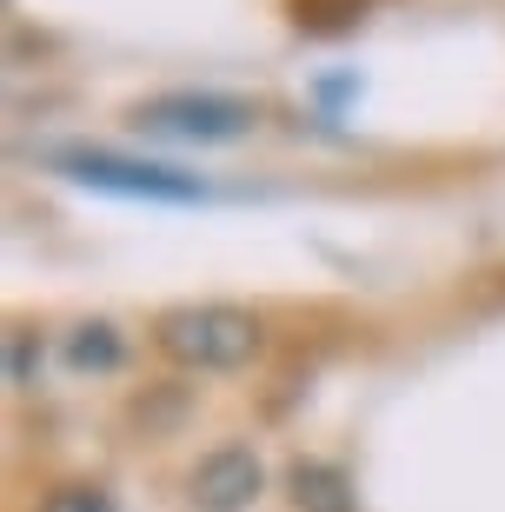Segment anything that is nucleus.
I'll return each instance as SVG.
<instances>
[{
  "mask_svg": "<svg viewBox=\"0 0 505 512\" xmlns=\"http://www.w3.org/2000/svg\"><path fill=\"white\" fill-rule=\"evenodd\" d=\"M153 346L187 373H240L246 360H260L266 326L233 300H187L153 320Z\"/></svg>",
  "mask_w": 505,
  "mask_h": 512,
  "instance_id": "f257e3e1",
  "label": "nucleus"
},
{
  "mask_svg": "<svg viewBox=\"0 0 505 512\" xmlns=\"http://www.w3.org/2000/svg\"><path fill=\"white\" fill-rule=\"evenodd\" d=\"M140 133H167V140H193V147H226L260 127V107L240 94H213V87H180V94H153L133 107Z\"/></svg>",
  "mask_w": 505,
  "mask_h": 512,
  "instance_id": "f03ea898",
  "label": "nucleus"
},
{
  "mask_svg": "<svg viewBox=\"0 0 505 512\" xmlns=\"http://www.w3.org/2000/svg\"><path fill=\"white\" fill-rule=\"evenodd\" d=\"M54 167L67 180H80V187H94V193H120V200H173V207L206 200L200 173L153 167V160H120L107 147H67V153H54Z\"/></svg>",
  "mask_w": 505,
  "mask_h": 512,
  "instance_id": "7ed1b4c3",
  "label": "nucleus"
},
{
  "mask_svg": "<svg viewBox=\"0 0 505 512\" xmlns=\"http://www.w3.org/2000/svg\"><path fill=\"white\" fill-rule=\"evenodd\" d=\"M260 459L253 446H220V453H206L200 466L187 473V499L193 512H246L253 493H260Z\"/></svg>",
  "mask_w": 505,
  "mask_h": 512,
  "instance_id": "20e7f679",
  "label": "nucleus"
},
{
  "mask_svg": "<svg viewBox=\"0 0 505 512\" xmlns=\"http://www.w3.org/2000/svg\"><path fill=\"white\" fill-rule=\"evenodd\" d=\"M286 486H293V506H300V512H359L346 473H339V466H326V459H293Z\"/></svg>",
  "mask_w": 505,
  "mask_h": 512,
  "instance_id": "39448f33",
  "label": "nucleus"
},
{
  "mask_svg": "<svg viewBox=\"0 0 505 512\" xmlns=\"http://www.w3.org/2000/svg\"><path fill=\"white\" fill-rule=\"evenodd\" d=\"M120 353H127V346H120V333H113L107 320L80 326L74 340H67V366H74V373H113V366H120Z\"/></svg>",
  "mask_w": 505,
  "mask_h": 512,
  "instance_id": "423d86ee",
  "label": "nucleus"
},
{
  "mask_svg": "<svg viewBox=\"0 0 505 512\" xmlns=\"http://www.w3.org/2000/svg\"><path fill=\"white\" fill-rule=\"evenodd\" d=\"M359 0H300V27L313 34H339V27H353Z\"/></svg>",
  "mask_w": 505,
  "mask_h": 512,
  "instance_id": "0eeeda50",
  "label": "nucleus"
},
{
  "mask_svg": "<svg viewBox=\"0 0 505 512\" xmlns=\"http://www.w3.org/2000/svg\"><path fill=\"white\" fill-rule=\"evenodd\" d=\"M40 512H120V506H113L107 486H60Z\"/></svg>",
  "mask_w": 505,
  "mask_h": 512,
  "instance_id": "6e6552de",
  "label": "nucleus"
}]
</instances>
